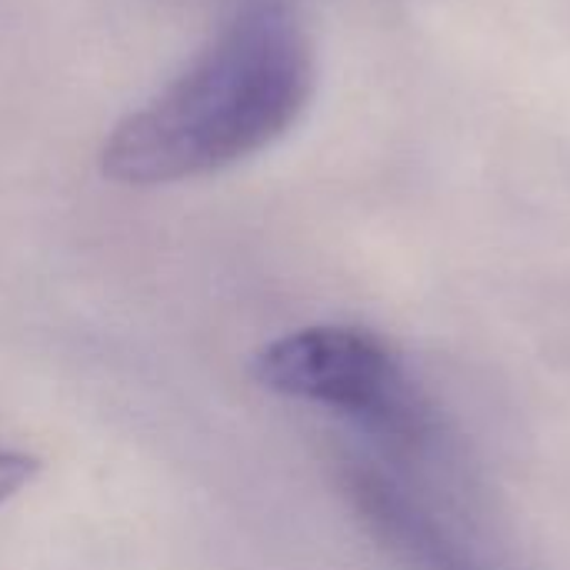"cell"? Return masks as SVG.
Wrapping results in <instances>:
<instances>
[{
    "label": "cell",
    "instance_id": "6da1fadb",
    "mask_svg": "<svg viewBox=\"0 0 570 570\" xmlns=\"http://www.w3.org/2000/svg\"><path fill=\"white\" fill-rule=\"evenodd\" d=\"M317 60L291 0H247L200 57L104 140L100 170L160 187L227 170L277 144L307 110Z\"/></svg>",
    "mask_w": 570,
    "mask_h": 570
},
{
    "label": "cell",
    "instance_id": "7a4b0ae2",
    "mask_svg": "<svg viewBox=\"0 0 570 570\" xmlns=\"http://www.w3.org/2000/svg\"><path fill=\"white\" fill-rule=\"evenodd\" d=\"M250 374L277 397L344 417L397 458H428L441 448L444 424L434 401L401 354L364 327L291 331L254 354Z\"/></svg>",
    "mask_w": 570,
    "mask_h": 570
},
{
    "label": "cell",
    "instance_id": "3957f363",
    "mask_svg": "<svg viewBox=\"0 0 570 570\" xmlns=\"http://www.w3.org/2000/svg\"><path fill=\"white\" fill-rule=\"evenodd\" d=\"M341 484L371 538L404 570H488L421 494L377 461L344 458Z\"/></svg>",
    "mask_w": 570,
    "mask_h": 570
},
{
    "label": "cell",
    "instance_id": "277c9868",
    "mask_svg": "<svg viewBox=\"0 0 570 570\" xmlns=\"http://www.w3.org/2000/svg\"><path fill=\"white\" fill-rule=\"evenodd\" d=\"M40 474V458L13 448H0V504L27 491Z\"/></svg>",
    "mask_w": 570,
    "mask_h": 570
}]
</instances>
